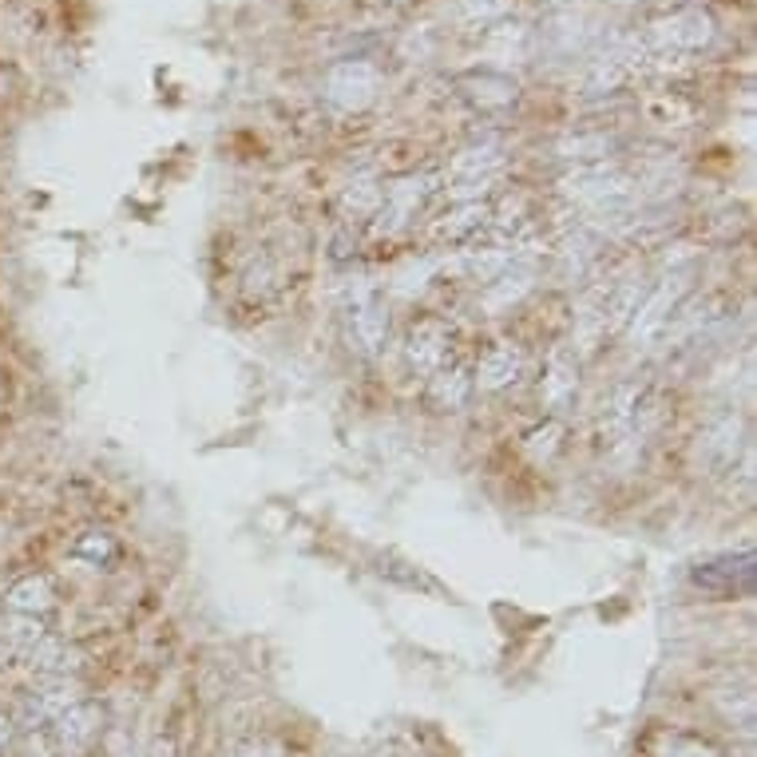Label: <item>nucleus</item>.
Masks as SVG:
<instances>
[{
	"label": "nucleus",
	"instance_id": "obj_1",
	"mask_svg": "<svg viewBox=\"0 0 757 757\" xmlns=\"http://www.w3.org/2000/svg\"><path fill=\"white\" fill-rule=\"evenodd\" d=\"M682 294H686V282H682V278H666L658 290H650L647 298H643V306L635 310V318H631V337L643 341V345L658 341L666 322H670V314L678 310Z\"/></svg>",
	"mask_w": 757,
	"mask_h": 757
},
{
	"label": "nucleus",
	"instance_id": "obj_2",
	"mask_svg": "<svg viewBox=\"0 0 757 757\" xmlns=\"http://www.w3.org/2000/svg\"><path fill=\"white\" fill-rule=\"evenodd\" d=\"M448 325L436 322V318H425V322L413 325L409 333V365L421 373V377H433L436 369L444 365L448 357Z\"/></svg>",
	"mask_w": 757,
	"mask_h": 757
},
{
	"label": "nucleus",
	"instance_id": "obj_3",
	"mask_svg": "<svg viewBox=\"0 0 757 757\" xmlns=\"http://www.w3.org/2000/svg\"><path fill=\"white\" fill-rule=\"evenodd\" d=\"M742 436H746V429H742L738 417H718L706 433L698 436V460L710 464V468H730L742 452Z\"/></svg>",
	"mask_w": 757,
	"mask_h": 757
},
{
	"label": "nucleus",
	"instance_id": "obj_4",
	"mask_svg": "<svg viewBox=\"0 0 757 757\" xmlns=\"http://www.w3.org/2000/svg\"><path fill=\"white\" fill-rule=\"evenodd\" d=\"M349 329H353V337H357V345H361L365 353H377V349L385 345L389 318H385V310L377 306V298H373L365 286L353 294V306H349Z\"/></svg>",
	"mask_w": 757,
	"mask_h": 757
},
{
	"label": "nucleus",
	"instance_id": "obj_5",
	"mask_svg": "<svg viewBox=\"0 0 757 757\" xmlns=\"http://www.w3.org/2000/svg\"><path fill=\"white\" fill-rule=\"evenodd\" d=\"M575 385H579V369H575V357L567 349H555L551 361H547V373H543V405L563 413L571 401H575Z\"/></svg>",
	"mask_w": 757,
	"mask_h": 757
},
{
	"label": "nucleus",
	"instance_id": "obj_6",
	"mask_svg": "<svg viewBox=\"0 0 757 757\" xmlns=\"http://www.w3.org/2000/svg\"><path fill=\"white\" fill-rule=\"evenodd\" d=\"M520 373H524V353H520V345L496 341V345L480 357L476 381H480V389H504V385L520 381Z\"/></svg>",
	"mask_w": 757,
	"mask_h": 757
},
{
	"label": "nucleus",
	"instance_id": "obj_7",
	"mask_svg": "<svg viewBox=\"0 0 757 757\" xmlns=\"http://www.w3.org/2000/svg\"><path fill=\"white\" fill-rule=\"evenodd\" d=\"M639 409H643V389L639 385H619L611 401L603 405V436L623 440L639 433Z\"/></svg>",
	"mask_w": 757,
	"mask_h": 757
},
{
	"label": "nucleus",
	"instance_id": "obj_8",
	"mask_svg": "<svg viewBox=\"0 0 757 757\" xmlns=\"http://www.w3.org/2000/svg\"><path fill=\"white\" fill-rule=\"evenodd\" d=\"M532 290V270L528 266H512L508 274H500L488 290H484V310H508V306H516L524 294Z\"/></svg>",
	"mask_w": 757,
	"mask_h": 757
},
{
	"label": "nucleus",
	"instance_id": "obj_9",
	"mask_svg": "<svg viewBox=\"0 0 757 757\" xmlns=\"http://www.w3.org/2000/svg\"><path fill=\"white\" fill-rule=\"evenodd\" d=\"M472 393V377L464 369H436L433 373V401L440 409H464Z\"/></svg>",
	"mask_w": 757,
	"mask_h": 757
},
{
	"label": "nucleus",
	"instance_id": "obj_10",
	"mask_svg": "<svg viewBox=\"0 0 757 757\" xmlns=\"http://www.w3.org/2000/svg\"><path fill=\"white\" fill-rule=\"evenodd\" d=\"M488 226V211L480 207V203H468V207H460L456 215H444L440 222H436V238H448V242H456V238H468V234H476V230H484Z\"/></svg>",
	"mask_w": 757,
	"mask_h": 757
},
{
	"label": "nucleus",
	"instance_id": "obj_11",
	"mask_svg": "<svg viewBox=\"0 0 757 757\" xmlns=\"http://www.w3.org/2000/svg\"><path fill=\"white\" fill-rule=\"evenodd\" d=\"M559 440H563V425H559V421H547L543 429H536V433L528 436V456H532L536 464L551 460L555 448H559Z\"/></svg>",
	"mask_w": 757,
	"mask_h": 757
},
{
	"label": "nucleus",
	"instance_id": "obj_12",
	"mask_svg": "<svg viewBox=\"0 0 757 757\" xmlns=\"http://www.w3.org/2000/svg\"><path fill=\"white\" fill-rule=\"evenodd\" d=\"M12 599H16V607H44V603L52 599V591H48L44 579H28L24 587L12 591Z\"/></svg>",
	"mask_w": 757,
	"mask_h": 757
},
{
	"label": "nucleus",
	"instance_id": "obj_13",
	"mask_svg": "<svg viewBox=\"0 0 757 757\" xmlns=\"http://www.w3.org/2000/svg\"><path fill=\"white\" fill-rule=\"evenodd\" d=\"M345 207L353 211V215H369L373 207H377V191H349V199H345Z\"/></svg>",
	"mask_w": 757,
	"mask_h": 757
}]
</instances>
